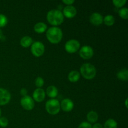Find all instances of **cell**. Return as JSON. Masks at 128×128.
Segmentation results:
<instances>
[{
    "mask_svg": "<svg viewBox=\"0 0 128 128\" xmlns=\"http://www.w3.org/2000/svg\"><path fill=\"white\" fill-rule=\"evenodd\" d=\"M46 38L52 44H58L61 42L62 38V31L57 26L50 28L46 31Z\"/></svg>",
    "mask_w": 128,
    "mask_h": 128,
    "instance_id": "obj_1",
    "label": "cell"
},
{
    "mask_svg": "<svg viewBox=\"0 0 128 128\" xmlns=\"http://www.w3.org/2000/svg\"><path fill=\"white\" fill-rule=\"evenodd\" d=\"M46 18L49 23L54 26L61 24L64 21L63 14L60 10H50L48 12Z\"/></svg>",
    "mask_w": 128,
    "mask_h": 128,
    "instance_id": "obj_2",
    "label": "cell"
},
{
    "mask_svg": "<svg viewBox=\"0 0 128 128\" xmlns=\"http://www.w3.org/2000/svg\"><path fill=\"white\" fill-rule=\"evenodd\" d=\"M80 72L84 78L92 80L96 75V69L94 66L90 63H84L81 66Z\"/></svg>",
    "mask_w": 128,
    "mask_h": 128,
    "instance_id": "obj_3",
    "label": "cell"
},
{
    "mask_svg": "<svg viewBox=\"0 0 128 128\" xmlns=\"http://www.w3.org/2000/svg\"><path fill=\"white\" fill-rule=\"evenodd\" d=\"M46 110L50 114L56 115L60 112V102L56 99H51L48 100L46 103Z\"/></svg>",
    "mask_w": 128,
    "mask_h": 128,
    "instance_id": "obj_4",
    "label": "cell"
},
{
    "mask_svg": "<svg viewBox=\"0 0 128 128\" xmlns=\"http://www.w3.org/2000/svg\"><path fill=\"white\" fill-rule=\"evenodd\" d=\"M45 47L43 43L40 41H36L31 44V53L36 57H40L42 56L44 52Z\"/></svg>",
    "mask_w": 128,
    "mask_h": 128,
    "instance_id": "obj_5",
    "label": "cell"
},
{
    "mask_svg": "<svg viewBox=\"0 0 128 128\" xmlns=\"http://www.w3.org/2000/svg\"><path fill=\"white\" fill-rule=\"evenodd\" d=\"M65 50L69 53L77 52L80 48V43L76 40H70L65 44Z\"/></svg>",
    "mask_w": 128,
    "mask_h": 128,
    "instance_id": "obj_6",
    "label": "cell"
},
{
    "mask_svg": "<svg viewBox=\"0 0 128 128\" xmlns=\"http://www.w3.org/2000/svg\"><path fill=\"white\" fill-rule=\"evenodd\" d=\"M20 103H21V106L24 110H28V111H31L34 107V101L33 99L28 95L23 96L21 99Z\"/></svg>",
    "mask_w": 128,
    "mask_h": 128,
    "instance_id": "obj_7",
    "label": "cell"
},
{
    "mask_svg": "<svg viewBox=\"0 0 128 128\" xmlns=\"http://www.w3.org/2000/svg\"><path fill=\"white\" fill-rule=\"evenodd\" d=\"M80 56L84 60H89L94 55L93 49L90 46H82L80 50Z\"/></svg>",
    "mask_w": 128,
    "mask_h": 128,
    "instance_id": "obj_8",
    "label": "cell"
},
{
    "mask_svg": "<svg viewBox=\"0 0 128 128\" xmlns=\"http://www.w3.org/2000/svg\"><path fill=\"white\" fill-rule=\"evenodd\" d=\"M11 94L6 89L0 88V105L4 106L8 103L11 100Z\"/></svg>",
    "mask_w": 128,
    "mask_h": 128,
    "instance_id": "obj_9",
    "label": "cell"
},
{
    "mask_svg": "<svg viewBox=\"0 0 128 128\" xmlns=\"http://www.w3.org/2000/svg\"><path fill=\"white\" fill-rule=\"evenodd\" d=\"M90 21L94 26H100L103 22V17L98 12H94L90 16Z\"/></svg>",
    "mask_w": 128,
    "mask_h": 128,
    "instance_id": "obj_10",
    "label": "cell"
},
{
    "mask_svg": "<svg viewBox=\"0 0 128 128\" xmlns=\"http://www.w3.org/2000/svg\"><path fill=\"white\" fill-rule=\"evenodd\" d=\"M60 107L65 112H70L73 109L74 103L70 99H64L60 104Z\"/></svg>",
    "mask_w": 128,
    "mask_h": 128,
    "instance_id": "obj_11",
    "label": "cell"
},
{
    "mask_svg": "<svg viewBox=\"0 0 128 128\" xmlns=\"http://www.w3.org/2000/svg\"><path fill=\"white\" fill-rule=\"evenodd\" d=\"M62 14H63V16H66L68 18H72L77 14V10H76V8L72 5L66 6L64 8Z\"/></svg>",
    "mask_w": 128,
    "mask_h": 128,
    "instance_id": "obj_12",
    "label": "cell"
},
{
    "mask_svg": "<svg viewBox=\"0 0 128 128\" xmlns=\"http://www.w3.org/2000/svg\"><path fill=\"white\" fill-rule=\"evenodd\" d=\"M45 96H46V93L41 88H37L35 90L32 94L33 100L38 102H42L44 100Z\"/></svg>",
    "mask_w": 128,
    "mask_h": 128,
    "instance_id": "obj_13",
    "label": "cell"
},
{
    "mask_svg": "<svg viewBox=\"0 0 128 128\" xmlns=\"http://www.w3.org/2000/svg\"><path fill=\"white\" fill-rule=\"evenodd\" d=\"M45 93H46V94L50 98H56L58 96V90L56 86L51 85V86H48L47 88V89H46V92Z\"/></svg>",
    "mask_w": 128,
    "mask_h": 128,
    "instance_id": "obj_14",
    "label": "cell"
},
{
    "mask_svg": "<svg viewBox=\"0 0 128 128\" xmlns=\"http://www.w3.org/2000/svg\"><path fill=\"white\" fill-rule=\"evenodd\" d=\"M47 25L42 22H39L34 26V30L37 33H42L47 30Z\"/></svg>",
    "mask_w": 128,
    "mask_h": 128,
    "instance_id": "obj_15",
    "label": "cell"
},
{
    "mask_svg": "<svg viewBox=\"0 0 128 128\" xmlns=\"http://www.w3.org/2000/svg\"><path fill=\"white\" fill-rule=\"evenodd\" d=\"M68 78V80L72 82H76L80 80V73L78 71L73 70L69 73Z\"/></svg>",
    "mask_w": 128,
    "mask_h": 128,
    "instance_id": "obj_16",
    "label": "cell"
},
{
    "mask_svg": "<svg viewBox=\"0 0 128 128\" xmlns=\"http://www.w3.org/2000/svg\"><path fill=\"white\" fill-rule=\"evenodd\" d=\"M98 120V114L96 111H91L87 114V120L91 123H95Z\"/></svg>",
    "mask_w": 128,
    "mask_h": 128,
    "instance_id": "obj_17",
    "label": "cell"
},
{
    "mask_svg": "<svg viewBox=\"0 0 128 128\" xmlns=\"http://www.w3.org/2000/svg\"><path fill=\"white\" fill-rule=\"evenodd\" d=\"M20 44L23 48H28L32 44V39L30 36H24L21 39Z\"/></svg>",
    "mask_w": 128,
    "mask_h": 128,
    "instance_id": "obj_18",
    "label": "cell"
},
{
    "mask_svg": "<svg viewBox=\"0 0 128 128\" xmlns=\"http://www.w3.org/2000/svg\"><path fill=\"white\" fill-rule=\"evenodd\" d=\"M118 78L120 79L121 81H128V69L123 68L118 71L117 73Z\"/></svg>",
    "mask_w": 128,
    "mask_h": 128,
    "instance_id": "obj_19",
    "label": "cell"
},
{
    "mask_svg": "<svg viewBox=\"0 0 128 128\" xmlns=\"http://www.w3.org/2000/svg\"><path fill=\"white\" fill-rule=\"evenodd\" d=\"M103 22H104V24L106 26H111L114 24L115 19L114 18V16H112V15H106L104 17V18L103 19Z\"/></svg>",
    "mask_w": 128,
    "mask_h": 128,
    "instance_id": "obj_20",
    "label": "cell"
},
{
    "mask_svg": "<svg viewBox=\"0 0 128 128\" xmlns=\"http://www.w3.org/2000/svg\"><path fill=\"white\" fill-rule=\"evenodd\" d=\"M118 123L113 119H109L105 122L103 128H117Z\"/></svg>",
    "mask_w": 128,
    "mask_h": 128,
    "instance_id": "obj_21",
    "label": "cell"
},
{
    "mask_svg": "<svg viewBox=\"0 0 128 128\" xmlns=\"http://www.w3.org/2000/svg\"><path fill=\"white\" fill-rule=\"evenodd\" d=\"M118 14L121 18L127 20L128 18V9L127 8H122L118 11Z\"/></svg>",
    "mask_w": 128,
    "mask_h": 128,
    "instance_id": "obj_22",
    "label": "cell"
},
{
    "mask_svg": "<svg viewBox=\"0 0 128 128\" xmlns=\"http://www.w3.org/2000/svg\"><path fill=\"white\" fill-rule=\"evenodd\" d=\"M126 2H127L126 0H114L112 1V3L114 4L116 8H122Z\"/></svg>",
    "mask_w": 128,
    "mask_h": 128,
    "instance_id": "obj_23",
    "label": "cell"
},
{
    "mask_svg": "<svg viewBox=\"0 0 128 128\" xmlns=\"http://www.w3.org/2000/svg\"><path fill=\"white\" fill-rule=\"evenodd\" d=\"M8 23V19L5 15L0 14V28L4 27Z\"/></svg>",
    "mask_w": 128,
    "mask_h": 128,
    "instance_id": "obj_24",
    "label": "cell"
},
{
    "mask_svg": "<svg viewBox=\"0 0 128 128\" xmlns=\"http://www.w3.org/2000/svg\"><path fill=\"white\" fill-rule=\"evenodd\" d=\"M44 83V81L41 77H38L35 80V84L38 88H41L42 86H43Z\"/></svg>",
    "mask_w": 128,
    "mask_h": 128,
    "instance_id": "obj_25",
    "label": "cell"
},
{
    "mask_svg": "<svg viewBox=\"0 0 128 128\" xmlns=\"http://www.w3.org/2000/svg\"><path fill=\"white\" fill-rule=\"evenodd\" d=\"M8 120L5 117L0 118V126L2 128H6L8 125Z\"/></svg>",
    "mask_w": 128,
    "mask_h": 128,
    "instance_id": "obj_26",
    "label": "cell"
},
{
    "mask_svg": "<svg viewBox=\"0 0 128 128\" xmlns=\"http://www.w3.org/2000/svg\"><path fill=\"white\" fill-rule=\"evenodd\" d=\"M78 128H92V125L88 122H82L79 125Z\"/></svg>",
    "mask_w": 128,
    "mask_h": 128,
    "instance_id": "obj_27",
    "label": "cell"
},
{
    "mask_svg": "<svg viewBox=\"0 0 128 128\" xmlns=\"http://www.w3.org/2000/svg\"><path fill=\"white\" fill-rule=\"evenodd\" d=\"M62 2L63 3L66 4L67 6H70V5H71L72 4H73L74 2V0H62Z\"/></svg>",
    "mask_w": 128,
    "mask_h": 128,
    "instance_id": "obj_28",
    "label": "cell"
},
{
    "mask_svg": "<svg viewBox=\"0 0 128 128\" xmlns=\"http://www.w3.org/2000/svg\"><path fill=\"white\" fill-rule=\"evenodd\" d=\"M20 94H21V96H22V97L25 96H27V94H28L27 90L25 88H22L21 90V91H20Z\"/></svg>",
    "mask_w": 128,
    "mask_h": 128,
    "instance_id": "obj_29",
    "label": "cell"
},
{
    "mask_svg": "<svg viewBox=\"0 0 128 128\" xmlns=\"http://www.w3.org/2000/svg\"><path fill=\"white\" fill-rule=\"evenodd\" d=\"M92 128H103V126L101 123H95L92 126Z\"/></svg>",
    "mask_w": 128,
    "mask_h": 128,
    "instance_id": "obj_30",
    "label": "cell"
},
{
    "mask_svg": "<svg viewBox=\"0 0 128 128\" xmlns=\"http://www.w3.org/2000/svg\"><path fill=\"white\" fill-rule=\"evenodd\" d=\"M2 37V32L1 30H0V39Z\"/></svg>",
    "mask_w": 128,
    "mask_h": 128,
    "instance_id": "obj_31",
    "label": "cell"
},
{
    "mask_svg": "<svg viewBox=\"0 0 128 128\" xmlns=\"http://www.w3.org/2000/svg\"><path fill=\"white\" fill-rule=\"evenodd\" d=\"M128 98L126 100V102H125V105H126V107L128 108Z\"/></svg>",
    "mask_w": 128,
    "mask_h": 128,
    "instance_id": "obj_32",
    "label": "cell"
},
{
    "mask_svg": "<svg viewBox=\"0 0 128 128\" xmlns=\"http://www.w3.org/2000/svg\"><path fill=\"white\" fill-rule=\"evenodd\" d=\"M1 110L0 109V118H1Z\"/></svg>",
    "mask_w": 128,
    "mask_h": 128,
    "instance_id": "obj_33",
    "label": "cell"
}]
</instances>
